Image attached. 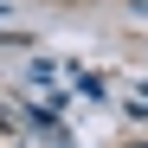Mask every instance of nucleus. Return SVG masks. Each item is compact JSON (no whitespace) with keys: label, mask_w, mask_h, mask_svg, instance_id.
I'll use <instances>...</instances> for the list:
<instances>
[]
</instances>
